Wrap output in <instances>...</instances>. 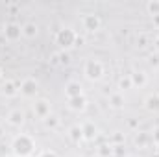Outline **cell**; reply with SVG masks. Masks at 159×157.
I'll return each mask as SVG.
<instances>
[{
    "label": "cell",
    "instance_id": "f546056e",
    "mask_svg": "<svg viewBox=\"0 0 159 157\" xmlns=\"http://www.w3.org/2000/svg\"><path fill=\"white\" fill-rule=\"evenodd\" d=\"M128 126H129V128H133V129H135V128H137V120H129V122H128Z\"/></svg>",
    "mask_w": 159,
    "mask_h": 157
},
{
    "label": "cell",
    "instance_id": "8fae6325",
    "mask_svg": "<svg viewBox=\"0 0 159 157\" xmlns=\"http://www.w3.org/2000/svg\"><path fill=\"white\" fill-rule=\"evenodd\" d=\"M24 118L26 117H24V113L20 109H13V111L7 113V124L13 126V128H20L24 124Z\"/></svg>",
    "mask_w": 159,
    "mask_h": 157
},
{
    "label": "cell",
    "instance_id": "4316f807",
    "mask_svg": "<svg viewBox=\"0 0 159 157\" xmlns=\"http://www.w3.org/2000/svg\"><path fill=\"white\" fill-rule=\"evenodd\" d=\"M113 142H124V137H122V133H119V131H117V133H115V135H113Z\"/></svg>",
    "mask_w": 159,
    "mask_h": 157
},
{
    "label": "cell",
    "instance_id": "7402d4cb",
    "mask_svg": "<svg viewBox=\"0 0 159 157\" xmlns=\"http://www.w3.org/2000/svg\"><path fill=\"white\" fill-rule=\"evenodd\" d=\"M98 155L100 157H111L113 155V146L111 144H102L98 148Z\"/></svg>",
    "mask_w": 159,
    "mask_h": 157
},
{
    "label": "cell",
    "instance_id": "7c38bea8",
    "mask_svg": "<svg viewBox=\"0 0 159 157\" xmlns=\"http://www.w3.org/2000/svg\"><path fill=\"white\" fill-rule=\"evenodd\" d=\"M129 78H131L133 87H139V89H143V87L148 83V74H146L144 70H135V72L129 74Z\"/></svg>",
    "mask_w": 159,
    "mask_h": 157
},
{
    "label": "cell",
    "instance_id": "8992f818",
    "mask_svg": "<svg viewBox=\"0 0 159 157\" xmlns=\"http://www.w3.org/2000/svg\"><path fill=\"white\" fill-rule=\"evenodd\" d=\"M81 24H83V30H87V32H98L100 26H102V20H100L98 15L87 13V15L81 17Z\"/></svg>",
    "mask_w": 159,
    "mask_h": 157
},
{
    "label": "cell",
    "instance_id": "484cf974",
    "mask_svg": "<svg viewBox=\"0 0 159 157\" xmlns=\"http://www.w3.org/2000/svg\"><path fill=\"white\" fill-rule=\"evenodd\" d=\"M152 141H154V142L159 146V128H156V129H154V133H152Z\"/></svg>",
    "mask_w": 159,
    "mask_h": 157
},
{
    "label": "cell",
    "instance_id": "6da1fadb",
    "mask_svg": "<svg viewBox=\"0 0 159 157\" xmlns=\"http://www.w3.org/2000/svg\"><path fill=\"white\" fill-rule=\"evenodd\" d=\"M34 150H35V141L26 133L17 135L11 142V154L17 157H32Z\"/></svg>",
    "mask_w": 159,
    "mask_h": 157
},
{
    "label": "cell",
    "instance_id": "277c9868",
    "mask_svg": "<svg viewBox=\"0 0 159 157\" xmlns=\"http://www.w3.org/2000/svg\"><path fill=\"white\" fill-rule=\"evenodd\" d=\"M19 91H20V94H24L28 98H34L39 91V81L35 78H24L19 83Z\"/></svg>",
    "mask_w": 159,
    "mask_h": 157
},
{
    "label": "cell",
    "instance_id": "30bf717a",
    "mask_svg": "<svg viewBox=\"0 0 159 157\" xmlns=\"http://www.w3.org/2000/svg\"><path fill=\"white\" fill-rule=\"evenodd\" d=\"M65 94H67V98H76V96H81L83 94V87H81V83L80 81H69L67 85H65Z\"/></svg>",
    "mask_w": 159,
    "mask_h": 157
},
{
    "label": "cell",
    "instance_id": "52a82bcc",
    "mask_svg": "<svg viewBox=\"0 0 159 157\" xmlns=\"http://www.w3.org/2000/svg\"><path fill=\"white\" fill-rule=\"evenodd\" d=\"M81 129H83V141H94L98 137V128L91 120H85L81 124Z\"/></svg>",
    "mask_w": 159,
    "mask_h": 157
},
{
    "label": "cell",
    "instance_id": "cb8c5ba5",
    "mask_svg": "<svg viewBox=\"0 0 159 157\" xmlns=\"http://www.w3.org/2000/svg\"><path fill=\"white\" fill-rule=\"evenodd\" d=\"M137 44H139L141 48H146V46H148V37H146L144 34H139V35H137Z\"/></svg>",
    "mask_w": 159,
    "mask_h": 157
},
{
    "label": "cell",
    "instance_id": "e0dca14e",
    "mask_svg": "<svg viewBox=\"0 0 159 157\" xmlns=\"http://www.w3.org/2000/svg\"><path fill=\"white\" fill-rule=\"evenodd\" d=\"M109 105L113 107V109H120V107H124V94L117 91V92H113V94H109Z\"/></svg>",
    "mask_w": 159,
    "mask_h": 157
},
{
    "label": "cell",
    "instance_id": "ffe728a7",
    "mask_svg": "<svg viewBox=\"0 0 159 157\" xmlns=\"http://www.w3.org/2000/svg\"><path fill=\"white\" fill-rule=\"evenodd\" d=\"M43 122H44V126L48 129H56L59 126V118H57V115H54V113H50L46 118H43Z\"/></svg>",
    "mask_w": 159,
    "mask_h": 157
},
{
    "label": "cell",
    "instance_id": "5b68a950",
    "mask_svg": "<svg viewBox=\"0 0 159 157\" xmlns=\"http://www.w3.org/2000/svg\"><path fill=\"white\" fill-rule=\"evenodd\" d=\"M4 37L9 41V43H15V41H19L22 37V26L20 24H17V22H7V24H4Z\"/></svg>",
    "mask_w": 159,
    "mask_h": 157
},
{
    "label": "cell",
    "instance_id": "4fadbf2b",
    "mask_svg": "<svg viewBox=\"0 0 159 157\" xmlns=\"http://www.w3.org/2000/svg\"><path fill=\"white\" fill-rule=\"evenodd\" d=\"M144 107H146V111H150V113H157L159 111V92H152V94L146 96Z\"/></svg>",
    "mask_w": 159,
    "mask_h": 157
},
{
    "label": "cell",
    "instance_id": "4dcf8cb0",
    "mask_svg": "<svg viewBox=\"0 0 159 157\" xmlns=\"http://www.w3.org/2000/svg\"><path fill=\"white\" fill-rule=\"evenodd\" d=\"M154 22H156V24L159 26V17H154Z\"/></svg>",
    "mask_w": 159,
    "mask_h": 157
},
{
    "label": "cell",
    "instance_id": "603a6c76",
    "mask_svg": "<svg viewBox=\"0 0 159 157\" xmlns=\"http://www.w3.org/2000/svg\"><path fill=\"white\" fill-rule=\"evenodd\" d=\"M57 57H59V65H69V63L72 61V59H70V54H69V52H65V50H63V52H59V54H57Z\"/></svg>",
    "mask_w": 159,
    "mask_h": 157
},
{
    "label": "cell",
    "instance_id": "7a4b0ae2",
    "mask_svg": "<svg viewBox=\"0 0 159 157\" xmlns=\"http://www.w3.org/2000/svg\"><path fill=\"white\" fill-rule=\"evenodd\" d=\"M78 32L74 30V28H70V26H65V28H61V30H57V34H56V43L67 52L69 48H72L74 44H78Z\"/></svg>",
    "mask_w": 159,
    "mask_h": 157
},
{
    "label": "cell",
    "instance_id": "2e32d148",
    "mask_svg": "<svg viewBox=\"0 0 159 157\" xmlns=\"http://www.w3.org/2000/svg\"><path fill=\"white\" fill-rule=\"evenodd\" d=\"M150 142H154L150 133H146V131H137V133H135V144H137L139 148H146Z\"/></svg>",
    "mask_w": 159,
    "mask_h": 157
},
{
    "label": "cell",
    "instance_id": "5bb4252c",
    "mask_svg": "<svg viewBox=\"0 0 159 157\" xmlns=\"http://www.w3.org/2000/svg\"><path fill=\"white\" fill-rule=\"evenodd\" d=\"M69 107L72 109V111H85V107H87V98L81 94V96H76V98H69Z\"/></svg>",
    "mask_w": 159,
    "mask_h": 157
},
{
    "label": "cell",
    "instance_id": "8d00e7d4",
    "mask_svg": "<svg viewBox=\"0 0 159 157\" xmlns=\"http://www.w3.org/2000/svg\"><path fill=\"white\" fill-rule=\"evenodd\" d=\"M32 157H34V155H32Z\"/></svg>",
    "mask_w": 159,
    "mask_h": 157
},
{
    "label": "cell",
    "instance_id": "9a60e30c",
    "mask_svg": "<svg viewBox=\"0 0 159 157\" xmlns=\"http://www.w3.org/2000/svg\"><path fill=\"white\" fill-rule=\"evenodd\" d=\"M69 137H70V141H72L74 144H80V142L83 141V129H81V124H74V126H70V129H69Z\"/></svg>",
    "mask_w": 159,
    "mask_h": 157
},
{
    "label": "cell",
    "instance_id": "44dd1931",
    "mask_svg": "<svg viewBox=\"0 0 159 157\" xmlns=\"http://www.w3.org/2000/svg\"><path fill=\"white\" fill-rule=\"evenodd\" d=\"M146 11L152 17H159V0H150L146 4Z\"/></svg>",
    "mask_w": 159,
    "mask_h": 157
},
{
    "label": "cell",
    "instance_id": "3957f363",
    "mask_svg": "<svg viewBox=\"0 0 159 157\" xmlns=\"http://www.w3.org/2000/svg\"><path fill=\"white\" fill-rule=\"evenodd\" d=\"M104 72H106V69L100 59H89L83 67V74L89 81H100L104 78Z\"/></svg>",
    "mask_w": 159,
    "mask_h": 157
},
{
    "label": "cell",
    "instance_id": "836d02e7",
    "mask_svg": "<svg viewBox=\"0 0 159 157\" xmlns=\"http://www.w3.org/2000/svg\"><path fill=\"white\" fill-rule=\"evenodd\" d=\"M126 157H135V155H126Z\"/></svg>",
    "mask_w": 159,
    "mask_h": 157
},
{
    "label": "cell",
    "instance_id": "ac0fdd59",
    "mask_svg": "<svg viewBox=\"0 0 159 157\" xmlns=\"http://www.w3.org/2000/svg\"><path fill=\"white\" fill-rule=\"evenodd\" d=\"M37 32H39V26H37L35 22H26V24L22 26V35L28 37V39H34V37L37 35Z\"/></svg>",
    "mask_w": 159,
    "mask_h": 157
},
{
    "label": "cell",
    "instance_id": "f1b7e54d",
    "mask_svg": "<svg viewBox=\"0 0 159 157\" xmlns=\"http://www.w3.org/2000/svg\"><path fill=\"white\" fill-rule=\"evenodd\" d=\"M152 65H159V56H152Z\"/></svg>",
    "mask_w": 159,
    "mask_h": 157
},
{
    "label": "cell",
    "instance_id": "9c48e42d",
    "mask_svg": "<svg viewBox=\"0 0 159 157\" xmlns=\"http://www.w3.org/2000/svg\"><path fill=\"white\" fill-rule=\"evenodd\" d=\"M2 94L7 96V98H15L17 94H20V91H19V83L13 81V79H6L4 85H2Z\"/></svg>",
    "mask_w": 159,
    "mask_h": 157
},
{
    "label": "cell",
    "instance_id": "83f0119b",
    "mask_svg": "<svg viewBox=\"0 0 159 157\" xmlns=\"http://www.w3.org/2000/svg\"><path fill=\"white\" fill-rule=\"evenodd\" d=\"M50 63H52V65H59V57H57V54H52V56H50Z\"/></svg>",
    "mask_w": 159,
    "mask_h": 157
},
{
    "label": "cell",
    "instance_id": "e575fe53",
    "mask_svg": "<svg viewBox=\"0 0 159 157\" xmlns=\"http://www.w3.org/2000/svg\"><path fill=\"white\" fill-rule=\"evenodd\" d=\"M157 41H159V34H157Z\"/></svg>",
    "mask_w": 159,
    "mask_h": 157
},
{
    "label": "cell",
    "instance_id": "d6986e66",
    "mask_svg": "<svg viewBox=\"0 0 159 157\" xmlns=\"http://www.w3.org/2000/svg\"><path fill=\"white\" fill-rule=\"evenodd\" d=\"M128 89H133V83H131L129 74L120 76V78H119V91H120V92H124V91H128Z\"/></svg>",
    "mask_w": 159,
    "mask_h": 157
},
{
    "label": "cell",
    "instance_id": "d4e9b609",
    "mask_svg": "<svg viewBox=\"0 0 159 157\" xmlns=\"http://www.w3.org/2000/svg\"><path fill=\"white\" fill-rule=\"evenodd\" d=\"M37 157H59L56 152H52V150H44V152H41Z\"/></svg>",
    "mask_w": 159,
    "mask_h": 157
},
{
    "label": "cell",
    "instance_id": "1f68e13d",
    "mask_svg": "<svg viewBox=\"0 0 159 157\" xmlns=\"http://www.w3.org/2000/svg\"><path fill=\"white\" fill-rule=\"evenodd\" d=\"M4 78V70H2V67H0V79Z\"/></svg>",
    "mask_w": 159,
    "mask_h": 157
},
{
    "label": "cell",
    "instance_id": "d6a6232c",
    "mask_svg": "<svg viewBox=\"0 0 159 157\" xmlns=\"http://www.w3.org/2000/svg\"><path fill=\"white\" fill-rule=\"evenodd\" d=\"M6 157H17V155H13V154H11V155H6Z\"/></svg>",
    "mask_w": 159,
    "mask_h": 157
},
{
    "label": "cell",
    "instance_id": "ba28073f",
    "mask_svg": "<svg viewBox=\"0 0 159 157\" xmlns=\"http://www.w3.org/2000/svg\"><path fill=\"white\" fill-rule=\"evenodd\" d=\"M34 113H35V117H39V118H46L52 113V111H50V102L44 100V98L37 100V102L34 104Z\"/></svg>",
    "mask_w": 159,
    "mask_h": 157
},
{
    "label": "cell",
    "instance_id": "d590c367",
    "mask_svg": "<svg viewBox=\"0 0 159 157\" xmlns=\"http://www.w3.org/2000/svg\"><path fill=\"white\" fill-rule=\"evenodd\" d=\"M157 154H159V148H157Z\"/></svg>",
    "mask_w": 159,
    "mask_h": 157
}]
</instances>
